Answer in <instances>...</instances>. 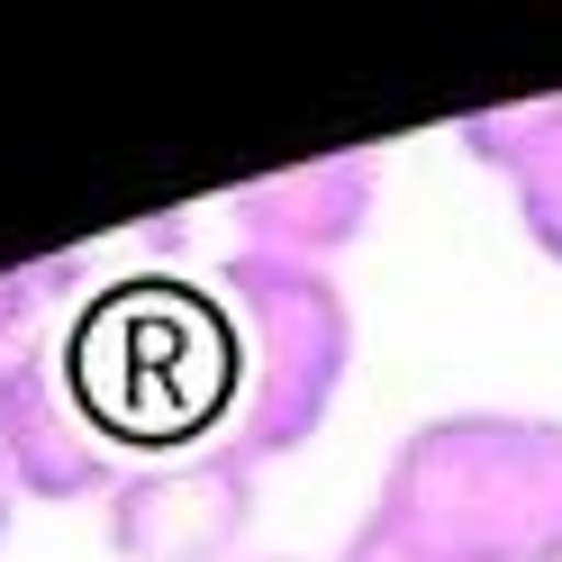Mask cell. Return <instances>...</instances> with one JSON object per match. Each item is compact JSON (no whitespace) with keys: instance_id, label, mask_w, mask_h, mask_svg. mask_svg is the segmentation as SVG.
<instances>
[{"instance_id":"cell-6","label":"cell","mask_w":562,"mask_h":562,"mask_svg":"<svg viewBox=\"0 0 562 562\" xmlns=\"http://www.w3.org/2000/svg\"><path fill=\"white\" fill-rule=\"evenodd\" d=\"M463 155L499 172L526 245L544 263H562V100H517V110L463 119Z\"/></svg>"},{"instance_id":"cell-7","label":"cell","mask_w":562,"mask_h":562,"mask_svg":"<svg viewBox=\"0 0 562 562\" xmlns=\"http://www.w3.org/2000/svg\"><path fill=\"white\" fill-rule=\"evenodd\" d=\"M200 336H209V318L182 300H136L127 318H100V363H119L110 400H119V427H136V445L172 436L191 417V391L164 363H172V345H200Z\"/></svg>"},{"instance_id":"cell-1","label":"cell","mask_w":562,"mask_h":562,"mask_svg":"<svg viewBox=\"0 0 562 562\" xmlns=\"http://www.w3.org/2000/svg\"><path fill=\"white\" fill-rule=\"evenodd\" d=\"M445 562H562V417L445 408L400 436L381 499Z\"/></svg>"},{"instance_id":"cell-3","label":"cell","mask_w":562,"mask_h":562,"mask_svg":"<svg viewBox=\"0 0 562 562\" xmlns=\"http://www.w3.org/2000/svg\"><path fill=\"white\" fill-rule=\"evenodd\" d=\"M255 508H263V463L227 436V445L172 453V463L119 472L100 526H110L119 562H245Z\"/></svg>"},{"instance_id":"cell-9","label":"cell","mask_w":562,"mask_h":562,"mask_svg":"<svg viewBox=\"0 0 562 562\" xmlns=\"http://www.w3.org/2000/svg\"><path fill=\"white\" fill-rule=\"evenodd\" d=\"M64 272H74V263H19V272H0V345H19V327L46 308V291Z\"/></svg>"},{"instance_id":"cell-2","label":"cell","mask_w":562,"mask_h":562,"mask_svg":"<svg viewBox=\"0 0 562 562\" xmlns=\"http://www.w3.org/2000/svg\"><path fill=\"white\" fill-rule=\"evenodd\" d=\"M227 318L245 327V400H236V445L272 463L300 453L308 436L336 417L345 372H355V308H345L327 263H291V255H227L218 272Z\"/></svg>"},{"instance_id":"cell-4","label":"cell","mask_w":562,"mask_h":562,"mask_svg":"<svg viewBox=\"0 0 562 562\" xmlns=\"http://www.w3.org/2000/svg\"><path fill=\"white\" fill-rule=\"evenodd\" d=\"M0 490L19 499H110L119 472H110V445H100L91 408L74 400L46 355H10L0 363Z\"/></svg>"},{"instance_id":"cell-10","label":"cell","mask_w":562,"mask_h":562,"mask_svg":"<svg viewBox=\"0 0 562 562\" xmlns=\"http://www.w3.org/2000/svg\"><path fill=\"white\" fill-rule=\"evenodd\" d=\"M255 562H300V553H255Z\"/></svg>"},{"instance_id":"cell-8","label":"cell","mask_w":562,"mask_h":562,"mask_svg":"<svg viewBox=\"0 0 562 562\" xmlns=\"http://www.w3.org/2000/svg\"><path fill=\"white\" fill-rule=\"evenodd\" d=\"M336 562H445L427 536H417V526L408 517H391V508H372L363 526H355V536H345V553Z\"/></svg>"},{"instance_id":"cell-5","label":"cell","mask_w":562,"mask_h":562,"mask_svg":"<svg viewBox=\"0 0 562 562\" xmlns=\"http://www.w3.org/2000/svg\"><path fill=\"white\" fill-rule=\"evenodd\" d=\"M372 200H381V155L372 146H336V155L281 164L263 182L227 191V218L245 236V255H291V263H327L336 272L345 245H363Z\"/></svg>"}]
</instances>
